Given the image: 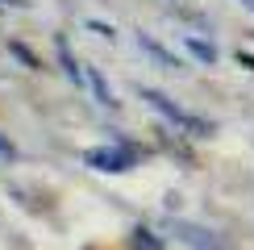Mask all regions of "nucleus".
<instances>
[{
	"label": "nucleus",
	"mask_w": 254,
	"mask_h": 250,
	"mask_svg": "<svg viewBox=\"0 0 254 250\" xmlns=\"http://www.w3.org/2000/svg\"><path fill=\"white\" fill-rule=\"evenodd\" d=\"M137 96L150 104L154 113H163L179 133H188V138H208V133H213V125H208V121H200V117H192L188 109H179V104H175L171 96H163L158 88H137Z\"/></svg>",
	"instance_id": "nucleus-1"
},
{
	"label": "nucleus",
	"mask_w": 254,
	"mask_h": 250,
	"mask_svg": "<svg viewBox=\"0 0 254 250\" xmlns=\"http://www.w3.org/2000/svg\"><path fill=\"white\" fill-rule=\"evenodd\" d=\"M83 163H88L92 171L121 175V171H129V167L137 163V150H129V146H96V150L83 154Z\"/></svg>",
	"instance_id": "nucleus-2"
},
{
	"label": "nucleus",
	"mask_w": 254,
	"mask_h": 250,
	"mask_svg": "<svg viewBox=\"0 0 254 250\" xmlns=\"http://www.w3.org/2000/svg\"><path fill=\"white\" fill-rule=\"evenodd\" d=\"M179 238H184L192 250H225L221 238H213L208 229H200V225H179Z\"/></svg>",
	"instance_id": "nucleus-3"
},
{
	"label": "nucleus",
	"mask_w": 254,
	"mask_h": 250,
	"mask_svg": "<svg viewBox=\"0 0 254 250\" xmlns=\"http://www.w3.org/2000/svg\"><path fill=\"white\" fill-rule=\"evenodd\" d=\"M88 88L96 92V104H104V109H117V96H113V88L104 83V75L96 67H88Z\"/></svg>",
	"instance_id": "nucleus-4"
},
{
	"label": "nucleus",
	"mask_w": 254,
	"mask_h": 250,
	"mask_svg": "<svg viewBox=\"0 0 254 250\" xmlns=\"http://www.w3.org/2000/svg\"><path fill=\"white\" fill-rule=\"evenodd\" d=\"M184 46L192 50V55H196L200 62H208V67H213V62H217V50H213V42H200L196 34H188V38H184Z\"/></svg>",
	"instance_id": "nucleus-5"
},
{
	"label": "nucleus",
	"mask_w": 254,
	"mask_h": 250,
	"mask_svg": "<svg viewBox=\"0 0 254 250\" xmlns=\"http://www.w3.org/2000/svg\"><path fill=\"white\" fill-rule=\"evenodd\" d=\"M129 250H163V242H158L146 225H137L133 234H129Z\"/></svg>",
	"instance_id": "nucleus-6"
},
{
	"label": "nucleus",
	"mask_w": 254,
	"mask_h": 250,
	"mask_svg": "<svg viewBox=\"0 0 254 250\" xmlns=\"http://www.w3.org/2000/svg\"><path fill=\"white\" fill-rule=\"evenodd\" d=\"M137 46H146V50H150V55H154L158 62H163V67H171V71H175V67H184V62H179V59H171V55H167L163 46H158V42H150L146 34H137Z\"/></svg>",
	"instance_id": "nucleus-7"
},
{
	"label": "nucleus",
	"mask_w": 254,
	"mask_h": 250,
	"mask_svg": "<svg viewBox=\"0 0 254 250\" xmlns=\"http://www.w3.org/2000/svg\"><path fill=\"white\" fill-rule=\"evenodd\" d=\"M0 159H13V142H4V138H0Z\"/></svg>",
	"instance_id": "nucleus-8"
},
{
	"label": "nucleus",
	"mask_w": 254,
	"mask_h": 250,
	"mask_svg": "<svg viewBox=\"0 0 254 250\" xmlns=\"http://www.w3.org/2000/svg\"><path fill=\"white\" fill-rule=\"evenodd\" d=\"M238 4H242V8H250V13H254V0H238Z\"/></svg>",
	"instance_id": "nucleus-9"
}]
</instances>
